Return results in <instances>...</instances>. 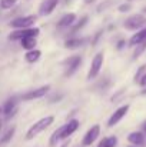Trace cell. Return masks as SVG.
<instances>
[{
    "instance_id": "cell-3",
    "label": "cell",
    "mask_w": 146,
    "mask_h": 147,
    "mask_svg": "<svg viewBox=\"0 0 146 147\" xmlns=\"http://www.w3.org/2000/svg\"><path fill=\"white\" fill-rule=\"evenodd\" d=\"M36 16L30 14V16H20L14 20L10 22V27H13L14 30H20V29H29V27H33L35 23H36Z\"/></svg>"
},
{
    "instance_id": "cell-15",
    "label": "cell",
    "mask_w": 146,
    "mask_h": 147,
    "mask_svg": "<svg viewBox=\"0 0 146 147\" xmlns=\"http://www.w3.org/2000/svg\"><path fill=\"white\" fill-rule=\"evenodd\" d=\"M128 142L132 146H142L145 143V136L142 131H133L128 136Z\"/></svg>"
},
{
    "instance_id": "cell-25",
    "label": "cell",
    "mask_w": 146,
    "mask_h": 147,
    "mask_svg": "<svg viewBox=\"0 0 146 147\" xmlns=\"http://www.w3.org/2000/svg\"><path fill=\"white\" fill-rule=\"evenodd\" d=\"M119 10L120 11H128V10H130V4H122V6H119Z\"/></svg>"
},
{
    "instance_id": "cell-8",
    "label": "cell",
    "mask_w": 146,
    "mask_h": 147,
    "mask_svg": "<svg viewBox=\"0 0 146 147\" xmlns=\"http://www.w3.org/2000/svg\"><path fill=\"white\" fill-rule=\"evenodd\" d=\"M66 66V71H65V76H73L75 71L79 69V66L82 64V57L80 56H72L69 59H66V61L63 63Z\"/></svg>"
},
{
    "instance_id": "cell-10",
    "label": "cell",
    "mask_w": 146,
    "mask_h": 147,
    "mask_svg": "<svg viewBox=\"0 0 146 147\" xmlns=\"http://www.w3.org/2000/svg\"><path fill=\"white\" fill-rule=\"evenodd\" d=\"M49 90H50V86H49V84H46V86H42V87H39V89H36V90H32V92H27V93H24V94L22 96V100H24V101H29V100L42 98L43 96H46V94H48Z\"/></svg>"
},
{
    "instance_id": "cell-2",
    "label": "cell",
    "mask_w": 146,
    "mask_h": 147,
    "mask_svg": "<svg viewBox=\"0 0 146 147\" xmlns=\"http://www.w3.org/2000/svg\"><path fill=\"white\" fill-rule=\"evenodd\" d=\"M123 26L126 30H142L146 26V17L143 14H133L125 20Z\"/></svg>"
},
{
    "instance_id": "cell-12",
    "label": "cell",
    "mask_w": 146,
    "mask_h": 147,
    "mask_svg": "<svg viewBox=\"0 0 146 147\" xmlns=\"http://www.w3.org/2000/svg\"><path fill=\"white\" fill-rule=\"evenodd\" d=\"M16 107H17V98L16 97H10L6 103H4V104H3L1 110H3V113L7 116V119H10V116L14 113Z\"/></svg>"
},
{
    "instance_id": "cell-1",
    "label": "cell",
    "mask_w": 146,
    "mask_h": 147,
    "mask_svg": "<svg viewBox=\"0 0 146 147\" xmlns=\"http://www.w3.org/2000/svg\"><path fill=\"white\" fill-rule=\"evenodd\" d=\"M53 121H54V117H53V116L42 117L40 120H37L35 124H32V126H30V129H29V130H27V133H26V139H27V140L35 139V137H36V136H39L42 131H45L48 127H50V126L53 124Z\"/></svg>"
},
{
    "instance_id": "cell-9",
    "label": "cell",
    "mask_w": 146,
    "mask_h": 147,
    "mask_svg": "<svg viewBox=\"0 0 146 147\" xmlns=\"http://www.w3.org/2000/svg\"><path fill=\"white\" fill-rule=\"evenodd\" d=\"M99 134H100V126H99V124H93V126L86 131V134H85V137H83V140H82V144L86 147L92 146L97 140Z\"/></svg>"
},
{
    "instance_id": "cell-4",
    "label": "cell",
    "mask_w": 146,
    "mask_h": 147,
    "mask_svg": "<svg viewBox=\"0 0 146 147\" xmlns=\"http://www.w3.org/2000/svg\"><path fill=\"white\" fill-rule=\"evenodd\" d=\"M40 33L39 27H29V29H20V30H14L9 34L10 40H23L26 37H37Z\"/></svg>"
},
{
    "instance_id": "cell-31",
    "label": "cell",
    "mask_w": 146,
    "mask_h": 147,
    "mask_svg": "<svg viewBox=\"0 0 146 147\" xmlns=\"http://www.w3.org/2000/svg\"><path fill=\"white\" fill-rule=\"evenodd\" d=\"M1 126H3V121H1V120H0V129H1Z\"/></svg>"
},
{
    "instance_id": "cell-27",
    "label": "cell",
    "mask_w": 146,
    "mask_h": 147,
    "mask_svg": "<svg viewBox=\"0 0 146 147\" xmlns=\"http://www.w3.org/2000/svg\"><path fill=\"white\" fill-rule=\"evenodd\" d=\"M123 45H125V40H120V42L117 43V49L120 50V49H122V47H123Z\"/></svg>"
},
{
    "instance_id": "cell-14",
    "label": "cell",
    "mask_w": 146,
    "mask_h": 147,
    "mask_svg": "<svg viewBox=\"0 0 146 147\" xmlns=\"http://www.w3.org/2000/svg\"><path fill=\"white\" fill-rule=\"evenodd\" d=\"M145 42H146V27L142 29V30H139L138 33H135V34L130 37L129 46H139V45H142V43H145Z\"/></svg>"
},
{
    "instance_id": "cell-13",
    "label": "cell",
    "mask_w": 146,
    "mask_h": 147,
    "mask_svg": "<svg viewBox=\"0 0 146 147\" xmlns=\"http://www.w3.org/2000/svg\"><path fill=\"white\" fill-rule=\"evenodd\" d=\"M57 4H59V0H45L43 4H42V7H40V13L43 16L52 14L53 10L57 7Z\"/></svg>"
},
{
    "instance_id": "cell-23",
    "label": "cell",
    "mask_w": 146,
    "mask_h": 147,
    "mask_svg": "<svg viewBox=\"0 0 146 147\" xmlns=\"http://www.w3.org/2000/svg\"><path fill=\"white\" fill-rule=\"evenodd\" d=\"M16 3H17V0H0V9L9 10V9H12Z\"/></svg>"
},
{
    "instance_id": "cell-7",
    "label": "cell",
    "mask_w": 146,
    "mask_h": 147,
    "mask_svg": "<svg viewBox=\"0 0 146 147\" xmlns=\"http://www.w3.org/2000/svg\"><path fill=\"white\" fill-rule=\"evenodd\" d=\"M128 111H129V104H123V106H120V107H117L115 111H113V114L109 117V120H107V126L109 127H113V126H116L126 114H128Z\"/></svg>"
},
{
    "instance_id": "cell-22",
    "label": "cell",
    "mask_w": 146,
    "mask_h": 147,
    "mask_svg": "<svg viewBox=\"0 0 146 147\" xmlns=\"http://www.w3.org/2000/svg\"><path fill=\"white\" fill-rule=\"evenodd\" d=\"M145 74H146V64H143V66H141V67L138 69V71H136V74H135V77H133L135 83H139L141 79H142Z\"/></svg>"
},
{
    "instance_id": "cell-20",
    "label": "cell",
    "mask_w": 146,
    "mask_h": 147,
    "mask_svg": "<svg viewBox=\"0 0 146 147\" xmlns=\"http://www.w3.org/2000/svg\"><path fill=\"white\" fill-rule=\"evenodd\" d=\"M14 133H16V127H12V129H9V130H7V133H6V134L1 137V140H0V144H6V143H9V142L13 139Z\"/></svg>"
},
{
    "instance_id": "cell-26",
    "label": "cell",
    "mask_w": 146,
    "mask_h": 147,
    "mask_svg": "<svg viewBox=\"0 0 146 147\" xmlns=\"http://www.w3.org/2000/svg\"><path fill=\"white\" fill-rule=\"evenodd\" d=\"M139 84H141L142 87H145V86H146V74H145V76H143V77H142V79H141V82H139Z\"/></svg>"
},
{
    "instance_id": "cell-18",
    "label": "cell",
    "mask_w": 146,
    "mask_h": 147,
    "mask_svg": "<svg viewBox=\"0 0 146 147\" xmlns=\"http://www.w3.org/2000/svg\"><path fill=\"white\" fill-rule=\"evenodd\" d=\"M22 43V47L26 50V51H30V50H35L36 49V37H26L23 40H20Z\"/></svg>"
},
{
    "instance_id": "cell-34",
    "label": "cell",
    "mask_w": 146,
    "mask_h": 147,
    "mask_svg": "<svg viewBox=\"0 0 146 147\" xmlns=\"http://www.w3.org/2000/svg\"><path fill=\"white\" fill-rule=\"evenodd\" d=\"M130 147H133V146H130Z\"/></svg>"
},
{
    "instance_id": "cell-32",
    "label": "cell",
    "mask_w": 146,
    "mask_h": 147,
    "mask_svg": "<svg viewBox=\"0 0 146 147\" xmlns=\"http://www.w3.org/2000/svg\"><path fill=\"white\" fill-rule=\"evenodd\" d=\"M1 113H3V110H1V107H0V114H1Z\"/></svg>"
},
{
    "instance_id": "cell-29",
    "label": "cell",
    "mask_w": 146,
    "mask_h": 147,
    "mask_svg": "<svg viewBox=\"0 0 146 147\" xmlns=\"http://www.w3.org/2000/svg\"><path fill=\"white\" fill-rule=\"evenodd\" d=\"M95 1H96V0H85L86 4H90V3H95Z\"/></svg>"
},
{
    "instance_id": "cell-16",
    "label": "cell",
    "mask_w": 146,
    "mask_h": 147,
    "mask_svg": "<svg viewBox=\"0 0 146 147\" xmlns=\"http://www.w3.org/2000/svg\"><path fill=\"white\" fill-rule=\"evenodd\" d=\"M40 57H42V51L37 49L26 51V54H24V59H26L27 63H36V61H39Z\"/></svg>"
},
{
    "instance_id": "cell-17",
    "label": "cell",
    "mask_w": 146,
    "mask_h": 147,
    "mask_svg": "<svg viewBox=\"0 0 146 147\" xmlns=\"http://www.w3.org/2000/svg\"><path fill=\"white\" fill-rule=\"evenodd\" d=\"M82 45H83V40L80 37H70V39H67L65 42V47L66 49H70V50L79 49Z\"/></svg>"
},
{
    "instance_id": "cell-24",
    "label": "cell",
    "mask_w": 146,
    "mask_h": 147,
    "mask_svg": "<svg viewBox=\"0 0 146 147\" xmlns=\"http://www.w3.org/2000/svg\"><path fill=\"white\" fill-rule=\"evenodd\" d=\"M60 142V129H57L50 137V146H56Z\"/></svg>"
},
{
    "instance_id": "cell-30",
    "label": "cell",
    "mask_w": 146,
    "mask_h": 147,
    "mask_svg": "<svg viewBox=\"0 0 146 147\" xmlns=\"http://www.w3.org/2000/svg\"><path fill=\"white\" fill-rule=\"evenodd\" d=\"M142 94H146V89H143V90H142Z\"/></svg>"
},
{
    "instance_id": "cell-21",
    "label": "cell",
    "mask_w": 146,
    "mask_h": 147,
    "mask_svg": "<svg viewBox=\"0 0 146 147\" xmlns=\"http://www.w3.org/2000/svg\"><path fill=\"white\" fill-rule=\"evenodd\" d=\"M88 20H89V17H88V16H83V17L75 24V27H72V33H76V32H79L80 29H83L85 24L88 23Z\"/></svg>"
},
{
    "instance_id": "cell-19",
    "label": "cell",
    "mask_w": 146,
    "mask_h": 147,
    "mask_svg": "<svg viewBox=\"0 0 146 147\" xmlns=\"http://www.w3.org/2000/svg\"><path fill=\"white\" fill-rule=\"evenodd\" d=\"M116 144H117V139L115 136H110V137L103 139L97 147H116Z\"/></svg>"
},
{
    "instance_id": "cell-5",
    "label": "cell",
    "mask_w": 146,
    "mask_h": 147,
    "mask_svg": "<svg viewBox=\"0 0 146 147\" xmlns=\"http://www.w3.org/2000/svg\"><path fill=\"white\" fill-rule=\"evenodd\" d=\"M103 60H105V56H103L102 51L95 54V57H93V60L90 63L89 73H88V80H92V79L97 77V74H99V71H100V69L103 66Z\"/></svg>"
},
{
    "instance_id": "cell-28",
    "label": "cell",
    "mask_w": 146,
    "mask_h": 147,
    "mask_svg": "<svg viewBox=\"0 0 146 147\" xmlns=\"http://www.w3.org/2000/svg\"><path fill=\"white\" fill-rule=\"evenodd\" d=\"M69 146H70V140H66V142H65L60 147H69Z\"/></svg>"
},
{
    "instance_id": "cell-6",
    "label": "cell",
    "mask_w": 146,
    "mask_h": 147,
    "mask_svg": "<svg viewBox=\"0 0 146 147\" xmlns=\"http://www.w3.org/2000/svg\"><path fill=\"white\" fill-rule=\"evenodd\" d=\"M59 129H60V140H66L79 129V120L77 119H72L65 126H62Z\"/></svg>"
},
{
    "instance_id": "cell-33",
    "label": "cell",
    "mask_w": 146,
    "mask_h": 147,
    "mask_svg": "<svg viewBox=\"0 0 146 147\" xmlns=\"http://www.w3.org/2000/svg\"><path fill=\"white\" fill-rule=\"evenodd\" d=\"M145 11H146V9H145Z\"/></svg>"
},
{
    "instance_id": "cell-11",
    "label": "cell",
    "mask_w": 146,
    "mask_h": 147,
    "mask_svg": "<svg viewBox=\"0 0 146 147\" xmlns=\"http://www.w3.org/2000/svg\"><path fill=\"white\" fill-rule=\"evenodd\" d=\"M75 20H76V14H75V13H67V14H65V16L57 22V30L62 32V30L69 29L70 26H73Z\"/></svg>"
}]
</instances>
